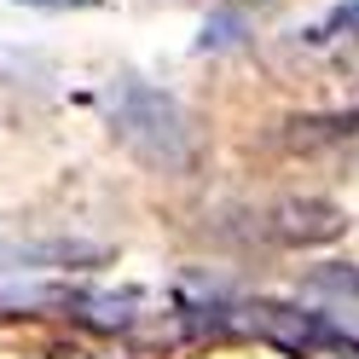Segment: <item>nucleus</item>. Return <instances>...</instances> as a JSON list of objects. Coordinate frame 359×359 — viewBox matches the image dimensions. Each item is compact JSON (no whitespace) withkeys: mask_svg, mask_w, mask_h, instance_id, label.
Returning <instances> with one entry per match:
<instances>
[{"mask_svg":"<svg viewBox=\"0 0 359 359\" xmlns=\"http://www.w3.org/2000/svg\"><path fill=\"white\" fill-rule=\"evenodd\" d=\"M110 128L122 133V140L145 156V163L156 168H191V128H186V110H180L174 93H163V87L151 81H116L110 87Z\"/></svg>","mask_w":359,"mask_h":359,"instance_id":"obj_1","label":"nucleus"},{"mask_svg":"<svg viewBox=\"0 0 359 359\" xmlns=\"http://www.w3.org/2000/svg\"><path fill=\"white\" fill-rule=\"evenodd\" d=\"M255 325L261 336H273V342L284 353H325V359H359V336L342 325V319H330V313H307V307H284V302H255Z\"/></svg>","mask_w":359,"mask_h":359,"instance_id":"obj_2","label":"nucleus"},{"mask_svg":"<svg viewBox=\"0 0 359 359\" xmlns=\"http://www.w3.org/2000/svg\"><path fill=\"white\" fill-rule=\"evenodd\" d=\"M273 220H278V238L284 243H325V238H336L348 226L342 209L325 203V197H296V203H284Z\"/></svg>","mask_w":359,"mask_h":359,"instance_id":"obj_3","label":"nucleus"},{"mask_svg":"<svg viewBox=\"0 0 359 359\" xmlns=\"http://www.w3.org/2000/svg\"><path fill=\"white\" fill-rule=\"evenodd\" d=\"M104 261L99 243H0V273H24V266H93Z\"/></svg>","mask_w":359,"mask_h":359,"instance_id":"obj_4","label":"nucleus"},{"mask_svg":"<svg viewBox=\"0 0 359 359\" xmlns=\"http://www.w3.org/2000/svg\"><path fill=\"white\" fill-rule=\"evenodd\" d=\"M307 290H319V296H330L336 307L359 313V266H353V261H325V266H313V273H307Z\"/></svg>","mask_w":359,"mask_h":359,"instance_id":"obj_5","label":"nucleus"},{"mask_svg":"<svg viewBox=\"0 0 359 359\" xmlns=\"http://www.w3.org/2000/svg\"><path fill=\"white\" fill-rule=\"evenodd\" d=\"M336 35H348V41H359V0H342L319 29H307V41H336Z\"/></svg>","mask_w":359,"mask_h":359,"instance_id":"obj_6","label":"nucleus"},{"mask_svg":"<svg viewBox=\"0 0 359 359\" xmlns=\"http://www.w3.org/2000/svg\"><path fill=\"white\" fill-rule=\"evenodd\" d=\"M197 41H203V47H238L243 41V12H215Z\"/></svg>","mask_w":359,"mask_h":359,"instance_id":"obj_7","label":"nucleus"},{"mask_svg":"<svg viewBox=\"0 0 359 359\" xmlns=\"http://www.w3.org/2000/svg\"><path fill=\"white\" fill-rule=\"evenodd\" d=\"M18 6H35V12H70V6H93V0H18Z\"/></svg>","mask_w":359,"mask_h":359,"instance_id":"obj_8","label":"nucleus"}]
</instances>
